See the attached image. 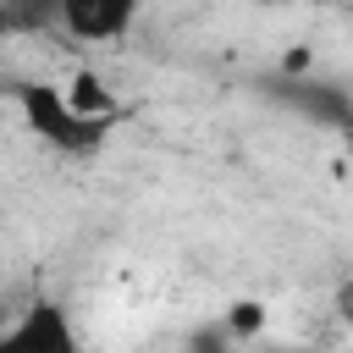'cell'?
I'll return each instance as SVG.
<instances>
[{
  "instance_id": "8992f818",
  "label": "cell",
  "mask_w": 353,
  "mask_h": 353,
  "mask_svg": "<svg viewBox=\"0 0 353 353\" xmlns=\"http://www.w3.org/2000/svg\"><path fill=\"white\" fill-rule=\"evenodd\" d=\"M6 33H11V11H0V39H6Z\"/></svg>"
},
{
  "instance_id": "7a4b0ae2",
  "label": "cell",
  "mask_w": 353,
  "mask_h": 353,
  "mask_svg": "<svg viewBox=\"0 0 353 353\" xmlns=\"http://www.w3.org/2000/svg\"><path fill=\"white\" fill-rule=\"evenodd\" d=\"M0 353H83V342H77V325H72L66 303L33 298L17 320L0 325Z\"/></svg>"
},
{
  "instance_id": "5b68a950",
  "label": "cell",
  "mask_w": 353,
  "mask_h": 353,
  "mask_svg": "<svg viewBox=\"0 0 353 353\" xmlns=\"http://www.w3.org/2000/svg\"><path fill=\"white\" fill-rule=\"evenodd\" d=\"M259 325V309L254 303H237V314H232V331H254Z\"/></svg>"
},
{
  "instance_id": "6da1fadb",
  "label": "cell",
  "mask_w": 353,
  "mask_h": 353,
  "mask_svg": "<svg viewBox=\"0 0 353 353\" xmlns=\"http://www.w3.org/2000/svg\"><path fill=\"white\" fill-rule=\"evenodd\" d=\"M17 105H22V121H28L50 149H61V154H94V149L110 138V127H116V121H88V116H77V110L61 99V88H50V83H22V88H17Z\"/></svg>"
},
{
  "instance_id": "277c9868",
  "label": "cell",
  "mask_w": 353,
  "mask_h": 353,
  "mask_svg": "<svg viewBox=\"0 0 353 353\" xmlns=\"http://www.w3.org/2000/svg\"><path fill=\"white\" fill-rule=\"evenodd\" d=\"M61 99H66L77 116H88V121H116V99L105 94V83H99L94 72H77L72 88H61Z\"/></svg>"
},
{
  "instance_id": "3957f363",
  "label": "cell",
  "mask_w": 353,
  "mask_h": 353,
  "mask_svg": "<svg viewBox=\"0 0 353 353\" xmlns=\"http://www.w3.org/2000/svg\"><path fill=\"white\" fill-rule=\"evenodd\" d=\"M132 0H61L55 6V22L72 33V39H83V44H110V39H121L127 28H132Z\"/></svg>"
}]
</instances>
